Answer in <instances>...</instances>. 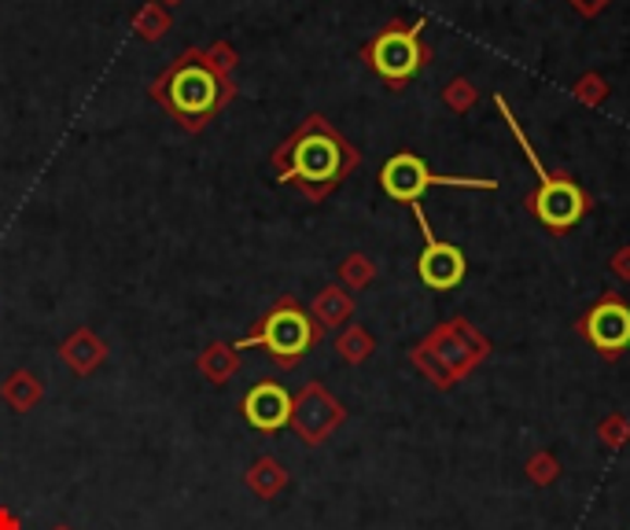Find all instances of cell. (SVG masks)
Listing matches in <instances>:
<instances>
[{"instance_id": "obj_1", "label": "cell", "mask_w": 630, "mask_h": 530, "mask_svg": "<svg viewBox=\"0 0 630 530\" xmlns=\"http://www.w3.org/2000/svg\"><path fill=\"white\" fill-rule=\"evenodd\" d=\"M269 167L280 185L299 188L310 204H325L362 167V151L325 114H310L277 144Z\"/></svg>"}, {"instance_id": "obj_2", "label": "cell", "mask_w": 630, "mask_h": 530, "mask_svg": "<svg viewBox=\"0 0 630 530\" xmlns=\"http://www.w3.org/2000/svg\"><path fill=\"white\" fill-rule=\"evenodd\" d=\"M237 82L215 71L203 48H185L159 78L152 82L148 96L170 114V122L185 133H203L221 111L237 100Z\"/></svg>"}, {"instance_id": "obj_3", "label": "cell", "mask_w": 630, "mask_h": 530, "mask_svg": "<svg viewBox=\"0 0 630 530\" xmlns=\"http://www.w3.org/2000/svg\"><path fill=\"white\" fill-rule=\"evenodd\" d=\"M325 340V328L310 317L303 303H295L292 295H280L266 313L251 324V332L240 343H232L240 354L244 350H266V358L277 365V369H295L299 361L314 350L317 343Z\"/></svg>"}, {"instance_id": "obj_4", "label": "cell", "mask_w": 630, "mask_h": 530, "mask_svg": "<svg viewBox=\"0 0 630 530\" xmlns=\"http://www.w3.org/2000/svg\"><path fill=\"white\" fill-rule=\"evenodd\" d=\"M362 63L380 78L391 93H402L424 66L432 63V48L424 41V19L402 23L391 19L384 30H376L362 45Z\"/></svg>"}, {"instance_id": "obj_5", "label": "cell", "mask_w": 630, "mask_h": 530, "mask_svg": "<svg viewBox=\"0 0 630 530\" xmlns=\"http://www.w3.org/2000/svg\"><path fill=\"white\" fill-rule=\"evenodd\" d=\"M380 188L387 199H395V204H421V196L428 188H487L494 192L498 188V181L490 177H446V173H435L428 170V162L421 156H413V151H399V156H391L384 162L380 170Z\"/></svg>"}, {"instance_id": "obj_6", "label": "cell", "mask_w": 630, "mask_h": 530, "mask_svg": "<svg viewBox=\"0 0 630 530\" xmlns=\"http://www.w3.org/2000/svg\"><path fill=\"white\" fill-rule=\"evenodd\" d=\"M590 207H594V199L560 170L549 173V177L528 196V210L535 214L538 225H546L554 236H565L568 229H576L579 221L590 214Z\"/></svg>"}, {"instance_id": "obj_7", "label": "cell", "mask_w": 630, "mask_h": 530, "mask_svg": "<svg viewBox=\"0 0 630 530\" xmlns=\"http://www.w3.org/2000/svg\"><path fill=\"white\" fill-rule=\"evenodd\" d=\"M413 214H416V225H421V236H424L421 262H416V273H421L424 287H432V292H453V287H461L464 273H469V262H464L461 247L435 239L428 214H424L421 204H413Z\"/></svg>"}, {"instance_id": "obj_8", "label": "cell", "mask_w": 630, "mask_h": 530, "mask_svg": "<svg viewBox=\"0 0 630 530\" xmlns=\"http://www.w3.org/2000/svg\"><path fill=\"white\" fill-rule=\"evenodd\" d=\"M339 423H343V406H339L322 383H306L292 398V420H288V428H292L306 446H322Z\"/></svg>"}, {"instance_id": "obj_9", "label": "cell", "mask_w": 630, "mask_h": 530, "mask_svg": "<svg viewBox=\"0 0 630 530\" xmlns=\"http://www.w3.org/2000/svg\"><path fill=\"white\" fill-rule=\"evenodd\" d=\"M579 332L586 335L590 346L605 358H619L630 350V306L619 295H605L601 303L579 321Z\"/></svg>"}, {"instance_id": "obj_10", "label": "cell", "mask_w": 630, "mask_h": 530, "mask_svg": "<svg viewBox=\"0 0 630 530\" xmlns=\"http://www.w3.org/2000/svg\"><path fill=\"white\" fill-rule=\"evenodd\" d=\"M240 412L262 435H277L280 428H288L292 420V394L280 387L277 380H258L244 398H240Z\"/></svg>"}, {"instance_id": "obj_11", "label": "cell", "mask_w": 630, "mask_h": 530, "mask_svg": "<svg viewBox=\"0 0 630 530\" xmlns=\"http://www.w3.org/2000/svg\"><path fill=\"white\" fill-rule=\"evenodd\" d=\"M108 343L100 340V335L93 332V328H74L71 335L60 343V358H63V365L71 369L74 375H93L96 369H100L104 361H108Z\"/></svg>"}, {"instance_id": "obj_12", "label": "cell", "mask_w": 630, "mask_h": 530, "mask_svg": "<svg viewBox=\"0 0 630 530\" xmlns=\"http://www.w3.org/2000/svg\"><path fill=\"white\" fill-rule=\"evenodd\" d=\"M0 402H4L12 412H34L45 402V383L41 375H34L31 369H15L4 375L0 383Z\"/></svg>"}, {"instance_id": "obj_13", "label": "cell", "mask_w": 630, "mask_h": 530, "mask_svg": "<svg viewBox=\"0 0 630 530\" xmlns=\"http://www.w3.org/2000/svg\"><path fill=\"white\" fill-rule=\"evenodd\" d=\"M196 372L203 375L207 383H215V387H226L232 375L240 372V350L226 340H215L207 343L203 350L196 354Z\"/></svg>"}, {"instance_id": "obj_14", "label": "cell", "mask_w": 630, "mask_h": 530, "mask_svg": "<svg viewBox=\"0 0 630 530\" xmlns=\"http://www.w3.org/2000/svg\"><path fill=\"white\" fill-rule=\"evenodd\" d=\"M244 486L262 501H274L280 490L288 486V468L277 457H258L255 465L244 471Z\"/></svg>"}, {"instance_id": "obj_15", "label": "cell", "mask_w": 630, "mask_h": 530, "mask_svg": "<svg viewBox=\"0 0 630 530\" xmlns=\"http://www.w3.org/2000/svg\"><path fill=\"white\" fill-rule=\"evenodd\" d=\"M354 313V298L343 292L339 284H328L322 292L314 295V303H310V317H314L322 328H336L343 324L347 317Z\"/></svg>"}, {"instance_id": "obj_16", "label": "cell", "mask_w": 630, "mask_h": 530, "mask_svg": "<svg viewBox=\"0 0 630 530\" xmlns=\"http://www.w3.org/2000/svg\"><path fill=\"white\" fill-rule=\"evenodd\" d=\"M170 26H173V19L170 12L162 4H155V0H148V4H141L137 8V15H133V34L141 37V41H162V37L170 34Z\"/></svg>"}, {"instance_id": "obj_17", "label": "cell", "mask_w": 630, "mask_h": 530, "mask_svg": "<svg viewBox=\"0 0 630 530\" xmlns=\"http://www.w3.org/2000/svg\"><path fill=\"white\" fill-rule=\"evenodd\" d=\"M336 350L343 354V361H351V365H362L365 358L373 354V335L365 332V328H358L351 324L347 332H339V340H336Z\"/></svg>"}, {"instance_id": "obj_18", "label": "cell", "mask_w": 630, "mask_h": 530, "mask_svg": "<svg viewBox=\"0 0 630 530\" xmlns=\"http://www.w3.org/2000/svg\"><path fill=\"white\" fill-rule=\"evenodd\" d=\"M476 100H480V89L469 78H453L443 89V103L450 111H458V114H469L472 108H476Z\"/></svg>"}, {"instance_id": "obj_19", "label": "cell", "mask_w": 630, "mask_h": 530, "mask_svg": "<svg viewBox=\"0 0 630 530\" xmlns=\"http://www.w3.org/2000/svg\"><path fill=\"white\" fill-rule=\"evenodd\" d=\"M373 276H376V266L365 255H351L339 266V281L351 287V292H362L365 284H373Z\"/></svg>"}, {"instance_id": "obj_20", "label": "cell", "mask_w": 630, "mask_h": 530, "mask_svg": "<svg viewBox=\"0 0 630 530\" xmlns=\"http://www.w3.org/2000/svg\"><path fill=\"white\" fill-rule=\"evenodd\" d=\"M571 93H576V100L586 103V108H601V103L608 100V82L590 71V74H583V78H576V89Z\"/></svg>"}, {"instance_id": "obj_21", "label": "cell", "mask_w": 630, "mask_h": 530, "mask_svg": "<svg viewBox=\"0 0 630 530\" xmlns=\"http://www.w3.org/2000/svg\"><path fill=\"white\" fill-rule=\"evenodd\" d=\"M203 52H207V60L215 63V71L229 74V78H232V71L240 66V52L226 41V37H221V41H210L207 48H203Z\"/></svg>"}, {"instance_id": "obj_22", "label": "cell", "mask_w": 630, "mask_h": 530, "mask_svg": "<svg viewBox=\"0 0 630 530\" xmlns=\"http://www.w3.org/2000/svg\"><path fill=\"white\" fill-rule=\"evenodd\" d=\"M571 4V12L576 15H583V19H597L601 12H605L608 4H613V0H568Z\"/></svg>"}, {"instance_id": "obj_23", "label": "cell", "mask_w": 630, "mask_h": 530, "mask_svg": "<svg viewBox=\"0 0 630 530\" xmlns=\"http://www.w3.org/2000/svg\"><path fill=\"white\" fill-rule=\"evenodd\" d=\"M0 530H23V519H19L8 505H0Z\"/></svg>"}, {"instance_id": "obj_24", "label": "cell", "mask_w": 630, "mask_h": 530, "mask_svg": "<svg viewBox=\"0 0 630 530\" xmlns=\"http://www.w3.org/2000/svg\"><path fill=\"white\" fill-rule=\"evenodd\" d=\"M613 266H616V273L623 276V281H630V247L619 250V255L613 258Z\"/></svg>"}, {"instance_id": "obj_25", "label": "cell", "mask_w": 630, "mask_h": 530, "mask_svg": "<svg viewBox=\"0 0 630 530\" xmlns=\"http://www.w3.org/2000/svg\"><path fill=\"white\" fill-rule=\"evenodd\" d=\"M155 4H162L170 12V8H178V4H185V0H155Z\"/></svg>"}, {"instance_id": "obj_26", "label": "cell", "mask_w": 630, "mask_h": 530, "mask_svg": "<svg viewBox=\"0 0 630 530\" xmlns=\"http://www.w3.org/2000/svg\"><path fill=\"white\" fill-rule=\"evenodd\" d=\"M52 530H74V527H66V523H56Z\"/></svg>"}]
</instances>
